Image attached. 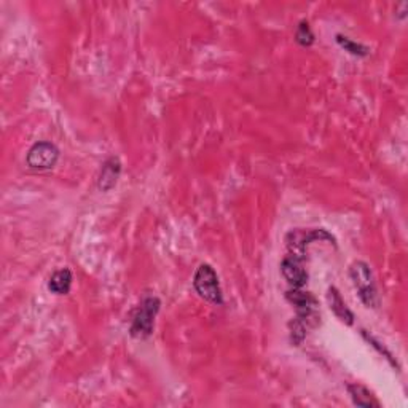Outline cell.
Masks as SVG:
<instances>
[{
  "label": "cell",
  "instance_id": "5b68a950",
  "mask_svg": "<svg viewBox=\"0 0 408 408\" xmlns=\"http://www.w3.org/2000/svg\"><path fill=\"white\" fill-rule=\"evenodd\" d=\"M334 239L329 233H325L324 230H295V232H290L287 234L285 242H287V247L290 249V254L292 255H297V257H302L303 259V254H305V249L306 246L310 244L311 241L314 239Z\"/></svg>",
  "mask_w": 408,
  "mask_h": 408
},
{
  "label": "cell",
  "instance_id": "277c9868",
  "mask_svg": "<svg viewBox=\"0 0 408 408\" xmlns=\"http://www.w3.org/2000/svg\"><path fill=\"white\" fill-rule=\"evenodd\" d=\"M57 159H60V150H57V147L55 144L47 142V140H42V142H37L30 147L28 157H26V163H28L30 169L48 171L55 168Z\"/></svg>",
  "mask_w": 408,
  "mask_h": 408
},
{
  "label": "cell",
  "instance_id": "7c38bea8",
  "mask_svg": "<svg viewBox=\"0 0 408 408\" xmlns=\"http://www.w3.org/2000/svg\"><path fill=\"white\" fill-rule=\"evenodd\" d=\"M295 40L300 45H303V47H310V45H312V42H314V34H312L310 24L306 21L300 23L298 29L295 32Z\"/></svg>",
  "mask_w": 408,
  "mask_h": 408
},
{
  "label": "cell",
  "instance_id": "30bf717a",
  "mask_svg": "<svg viewBox=\"0 0 408 408\" xmlns=\"http://www.w3.org/2000/svg\"><path fill=\"white\" fill-rule=\"evenodd\" d=\"M348 392L351 395V399L356 405L359 407H367V408H372V407H378V402H376L372 394L368 392V389H366L363 386L359 385H349L348 386Z\"/></svg>",
  "mask_w": 408,
  "mask_h": 408
},
{
  "label": "cell",
  "instance_id": "ba28073f",
  "mask_svg": "<svg viewBox=\"0 0 408 408\" xmlns=\"http://www.w3.org/2000/svg\"><path fill=\"white\" fill-rule=\"evenodd\" d=\"M327 298H329V305H330V310L335 312V316L340 319V321L346 322V324H353L354 322V314L348 310L346 303L343 302V298L340 295V292H338L335 287H330L329 293H327Z\"/></svg>",
  "mask_w": 408,
  "mask_h": 408
},
{
  "label": "cell",
  "instance_id": "52a82bcc",
  "mask_svg": "<svg viewBox=\"0 0 408 408\" xmlns=\"http://www.w3.org/2000/svg\"><path fill=\"white\" fill-rule=\"evenodd\" d=\"M121 174V163L117 157H110L106 159V163L102 164V169L99 172L98 178V187L102 191L112 190L118 182V177Z\"/></svg>",
  "mask_w": 408,
  "mask_h": 408
},
{
  "label": "cell",
  "instance_id": "7a4b0ae2",
  "mask_svg": "<svg viewBox=\"0 0 408 408\" xmlns=\"http://www.w3.org/2000/svg\"><path fill=\"white\" fill-rule=\"evenodd\" d=\"M159 305L162 303H159L157 297H145L142 302H140L131 321V336L139 338V340H145V338L152 335L153 325H155V317L159 311Z\"/></svg>",
  "mask_w": 408,
  "mask_h": 408
},
{
  "label": "cell",
  "instance_id": "6da1fadb",
  "mask_svg": "<svg viewBox=\"0 0 408 408\" xmlns=\"http://www.w3.org/2000/svg\"><path fill=\"white\" fill-rule=\"evenodd\" d=\"M349 276L353 279V284L357 289V293H359L362 303L368 308H376L380 305L378 290H376L372 270H370L366 261H354L349 268Z\"/></svg>",
  "mask_w": 408,
  "mask_h": 408
},
{
  "label": "cell",
  "instance_id": "9c48e42d",
  "mask_svg": "<svg viewBox=\"0 0 408 408\" xmlns=\"http://www.w3.org/2000/svg\"><path fill=\"white\" fill-rule=\"evenodd\" d=\"M70 287H72V273L67 268H61V270L55 271L53 276L50 278L48 289L56 295H66Z\"/></svg>",
  "mask_w": 408,
  "mask_h": 408
},
{
  "label": "cell",
  "instance_id": "8fae6325",
  "mask_svg": "<svg viewBox=\"0 0 408 408\" xmlns=\"http://www.w3.org/2000/svg\"><path fill=\"white\" fill-rule=\"evenodd\" d=\"M336 42L341 45V48H344V51H348V53L354 55V56H366L368 53V50L363 47V45L353 42L351 38L348 37H343V35H338L336 37Z\"/></svg>",
  "mask_w": 408,
  "mask_h": 408
},
{
  "label": "cell",
  "instance_id": "8992f818",
  "mask_svg": "<svg viewBox=\"0 0 408 408\" xmlns=\"http://www.w3.org/2000/svg\"><path fill=\"white\" fill-rule=\"evenodd\" d=\"M302 257H297V255L289 254L280 264V271H283V276L285 278L287 283H289L293 289H302L308 280V273L303 268Z\"/></svg>",
  "mask_w": 408,
  "mask_h": 408
},
{
  "label": "cell",
  "instance_id": "3957f363",
  "mask_svg": "<svg viewBox=\"0 0 408 408\" xmlns=\"http://www.w3.org/2000/svg\"><path fill=\"white\" fill-rule=\"evenodd\" d=\"M193 287L198 292V295L206 300L209 303L214 305H222L223 303V293L220 289L219 276L214 271V268L203 264L198 268L193 278Z\"/></svg>",
  "mask_w": 408,
  "mask_h": 408
}]
</instances>
